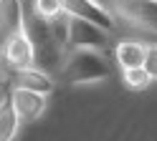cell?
<instances>
[{"label":"cell","instance_id":"obj_8","mask_svg":"<svg viewBox=\"0 0 157 141\" xmlns=\"http://www.w3.org/2000/svg\"><path fill=\"white\" fill-rule=\"evenodd\" d=\"M147 50H150V43H144L140 38H122L119 43L114 45V60L122 70L127 68H140L144 66Z\"/></svg>","mask_w":157,"mask_h":141},{"label":"cell","instance_id":"obj_5","mask_svg":"<svg viewBox=\"0 0 157 141\" xmlns=\"http://www.w3.org/2000/svg\"><path fill=\"white\" fill-rule=\"evenodd\" d=\"M3 58H5V66L10 68H25L36 63V43L28 35V30L3 40Z\"/></svg>","mask_w":157,"mask_h":141},{"label":"cell","instance_id":"obj_4","mask_svg":"<svg viewBox=\"0 0 157 141\" xmlns=\"http://www.w3.org/2000/svg\"><path fill=\"white\" fill-rule=\"evenodd\" d=\"M8 98H10L15 114L21 116L23 124H33V121H38V118L43 116L46 106H48V96L46 93L28 91V88H18V86H10Z\"/></svg>","mask_w":157,"mask_h":141},{"label":"cell","instance_id":"obj_10","mask_svg":"<svg viewBox=\"0 0 157 141\" xmlns=\"http://www.w3.org/2000/svg\"><path fill=\"white\" fill-rule=\"evenodd\" d=\"M31 13L48 23V20L58 18L66 10H63V0H31Z\"/></svg>","mask_w":157,"mask_h":141},{"label":"cell","instance_id":"obj_1","mask_svg":"<svg viewBox=\"0 0 157 141\" xmlns=\"http://www.w3.org/2000/svg\"><path fill=\"white\" fill-rule=\"evenodd\" d=\"M114 63L106 56V50L99 48H68L56 76L68 86H91L112 78Z\"/></svg>","mask_w":157,"mask_h":141},{"label":"cell","instance_id":"obj_11","mask_svg":"<svg viewBox=\"0 0 157 141\" xmlns=\"http://www.w3.org/2000/svg\"><path fill=\"white\" fill-rule=\"evenodd\" d=\"M122 81H124V86L129 88V91H144V88H150L152 76L147 73L144 66H140V68H127V70H122Z\"/></svg>","mask_w":157,"mask_h":141},{"label":"cell","instance_id":"obj_2","mask_svg":"<svg viewBox=\"0 0 157 141\" xmlns=\"http://www.w3.org/2000/svg\"><path fill=\"white\" fill-rule=\"evenodd\" d=\"M106 10L119 28L140 30V40H157V0H109Z\"/></svg>","mask_w":157,"mask_h":141},{"label":"cell","instance_id":"obj_6","mask_svg":"<svg viewBox=\"0 0 157 141\" xmlns=\"http://www.w3.org/2000/svg\"><path fill=\"white\" fill-rule=\"evenodd\" d=\"M10 86H18V88H28V91H38V93H51L56 81H53V73H48L46 68L41 66H25V68H10Z\"/></svg>","mask_w":157,"mask_h":141},{"label":"cell","instance_id":"obj_3","mask_svg":"<svg viewBox=\"0 0 157 141\" xmlns=\"http://www.w3.org/2000/svg\"><path fill=\"white\" fill-rule=\"evenodd\" d=\"M109 40H112V33L106 28L91 23V20L68 15V48H99V50H106L109 48Z\"/></svg>","mask_w":157,"mask_h":141},{"label":"cell","instance_id":"obj_12","mask_svg":"<svg viewBox=\"0 0 157 141\" xmlns=\"http://www.w3.org/2000/svg\"><path fill=\"white\" fill-rule=\"evenodd\" d=\"M144 68L147 73L152 76V81H157V43H150V50H147V58H144Z\"/></svg>","mask_w":157,"mask_h":141},{"label":"cell","instance_id":"obj_13","mask_svg":"<svg viewBox=\"0 0 157 141\" xmlns=\"http://www.w3.org/2000/svg\"><path fill=\"white\" fill-rule=\"evenodd\" d=\"M5 63V58H3V43H0V66Z\"/></svg>","mask_w":157,"mask_h":141},{"label":"cell","instance_id":"obj_9","mask_svg":"<svg viewBox=\"0 0 157 141\" xmlns=\"http://www.w3.org/2000/svg\"><path fill=\"white\" fill-rule=\"evenodd\" d=\"M21 116L15 114V108L10 103V98H3L0 101V141H13L18 128H21Z\"/></svg>","mask_w":157,"mask_h":141},{"label":"cell","instance_id":"obj_7","mask_svg":"<svg viewBox=\"0 0 157 141\" xmlns=\"http://www.w3.org/2000/svg\"><path fill=\"white\" fill-rule=\"evenodd\" d=\"M25 30L23 0H0V43Z\"/></svg>","mask_w":157,"mask_h":141}]
</instances>
